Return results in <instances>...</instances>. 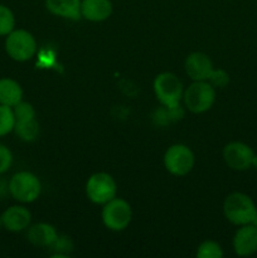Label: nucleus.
I'll return each mask as SVG.
<instances>
[{
	"instance_id": "1",
	"label": "nucleus",
	"mask_w": 257,
	"mask_h": 258,
	"mask_svg": "<svg viewBox=\"0 0 257 258\" xmlns=\"http://www.w3.org/2000/svg\"><path fill=\"white\" fill-rule=\"evenodd\" d=\"M223 213L227 221L239 227L253 223L257 208L251 197L241 191H234L224 199Z\"/></svg>"
},
{
	"instance_id": "2",
	"label": "nucleus",
	"mask_w": 257,
	"mask_h": 258,
	"mask_svg": "<svg viewBox=\"0 0 257 258\" xmlns=\"http://www.w3.org/2000/svg\"><path fill=\"white\" fill-rule=\"evenodd\" d=\"M8 190L19 203H32L39 198L42 184L38 176L30 171H19L10 178Z\"/></svg>"
},
{
	"instance_id": "3",
	"label": "nucleus",
	"mask_w": 257,
	"mask_h": 258,
	"mask_svg": "<svg viewBox=\"0 0 257 258\" xmlns=\"http://www.w3.org/2000/svg\"><path fill=\"white\" fill-rule=\"evenodd\" d=\"M5 50L13 60L27 62L37 52V42L30 32L25 29H14L5 38Z\"/></svg>"
},
{
	"instance_id": "4",
	"label": "nucleus",
	"mask_w": 257,
	"mask_h": 258,
	"mask_svg": "<svg viewBox=\"0 0 257 258\" xmlns=\"http://www.w3.org/2000/svg\"><path fill=\"white\" fill-rule=\"evenodd\" d=\"M184 102L193 113H203L213 106L216 101V90L208 81H194L184 91Z\"/></svg>"
},
{
	"instance_id": "5",
	"label": "nucleus",
	"mask_w": 257,
	"mask_h": 258,
	"mask_svg": "<svg viewBox=\"0 0 257 258\" xmlns=\"http://www.w3.org/2000/svg\"><path fill=\"white\" fill-rule=\"evenodd\" d=\"M154 92L161 105L176 108L184 95L183 85L174 73L164 72L156 76L154 81Z\"/></svg>"
},
{
	"instance_id": "6",
	"label": "nucleus",
	"mask_w": 257,
	"mask_h": 258,
	"mask_svg": "<svg viewBox=\"0 0 257 258\" xmlns=\"http://www.w3.org/2000/svg\"><path fill=\"white\" fill-rule=\"evenodd\" d=\"M133 212L130 204L121 198H113L102 208V222L110 231L120 232L127 228L131 222Z\"/></svg>"
},
{
	"instance_id": "7",
	"label": "nucleus",
	"mask_w": 257,
	"mask_h": 258,
	"mask_svg": "<svg viewBox=\"0 0 257 258\" xmlns=\"http://www.w3.org/2000/svg\"><path fill=\"white\" fill-rule=\"evenodd\" d=\"M117 193V185L112 176L107 173H96L88 178L86 194L95 204H106Z\"/></svg>"
},
{
	"instance_id": "8",
	"label": "nucleus",
	"mask_w": 257,
	"mask_h": 258,
	"mask_svg": "<svg viewBox=\"0 0 257 258\" xmlns=\"http://www.w3.org/2000/svg\"><path fill=\"white\" fill-rule=\"evenodd\" d=\"M164 165L166 170L176 176H184L193 169L194 154L183 144L171 145L164 155Z\"/></svg>"
},
{
	"instance_id": "9",
	"label": "nucleus",
	"mask_w": 257,
	"mask_h": 258,
	"mask_svg": "<svg viewBox=\"0 0 257 258\" xmlns=\"http://www.w3.org/2000/svg\"><path fill=\"white\" fill-rule=\"evenodd\" d=\"M254 155L253 150L241 141H232L223 148L224 163L232 170H248L253 164Z\"/></svg>"
},
{
	"instance_id": "10",
	"label": "nucleus",
	"mask_w": 257,
	"mask_h": 258,
	"mask_svg": "<svg viewBox=\"0 0 257 258\" xmlns=\"http://www.w3.org/2000/svg\"><path fill=\"white\" fill-rule=\"evenodd\" d=\"M233 249L239 257H248L256 253L257 227L253 223L239 226L233 237Z\"/></svg>"
},
{
	"instance_id": "11",
	"label": "nucleus",
	"mask_w": 257,
	"mask_h": 258,
	"mask_svg": "<svg viewBox=\"0 0 257 258\" xmlns=\"http://www.w3.org/2000/svg\"><path fill=\"white\" fill-rule=\"evenodd\" d=\"M185 72L193 81H208L213 73V63L211 58L202 52H194L186 57Z\"/></svg>"
},
{
	"instance_id": "12",
	"label": "nucleus",
	"mask_w": 257,
	"mask_h": 258,
	"mask_svg": "<svg viewBox=\"0 0 257 258\" xmlns=\"http://www.w3.org/2000/svg\"><path fill=\"white\" fill-rule=\"evenodd\" d=\"M3 227L7 231L18 233L29 227L32 214L24 206H12L5 209L0 216Z\"/></svg>"
},
{
	"instance_id": "13",
	"label": "nucleus",
	"mask_w": 257,
	"mask_h": 258,
	"mask_svg": "<svg viewBox=\"0 0 257 258\" xmlns=\"http://www.w3.org/2000/svg\"><path fill=\"white\" fill-rule=\"evenodd\" d=\"M112 13L110 0H81V17L90 22H103Z\"/></svg>"
},
{
	"instance_id": "14",
	"label": "nucleus",
	"mask_w": 257,
	"mask_h": 258,
	"mask_svg": "<svg viewBox=\"0 0 257 258\" xmlns=\"http://www.w3.org/2000/svg\"><path fill=\"white\" fill-rule=\"evenodd\" d=\"M54 227L48 223H37L28 229L27 238L35 247H50L57 239Z\"/></svg>"
},
{
	"instance_id": "15",
	"label": "nucleus",
	"mask_w": 257,
	"mask_h": 258,
	"mask_svg": "<svg viewBox=\"0 0 257 258\" xmlns=\"http://www.w3.org/2000/svg\"><path fill=\"white\" fill-rule=\"evenodd\" d=\"M45 7L57 17L71 20L81 18V0H45Z\"/></svg>"
},
{
	"instance_id": "16",
	"label": "nucleus",
	"mask_w": 257,
	"mask_h": 258,
	"mask_svg": "<svg viewBox=\"0 0 257 258\" xmlns=\"http://www.w3.org/2000/svg\"><path fill=\"white\" fill-rule=\"evenodd\" d=\"M20 101H23L22 86L13 78H0V105L14 107Z\"/></svg>"
},
{
	"instance_id": "17",
	"label": "nucleus",
	"mask_w": 257,
	"mask_h": 258,
	"mask_svg": "<svg viewBox=\"0 0 257 258\" xmlns=\"http://www.w3.org/2000/svg\"><path fill=\"white\" fill-rule=\"evenodd\" d=\"M14 133L17 134V136L20 140L28 143V141H33L38 138L39 125H38L35 118L27 121H17L14 126Z\"/></svg>"
},
{
	"instance_id": "18",
	"label": "nucleus",
	"mask_w": 257,
	"mask_h": 258,
	"mask_svg": "<svg viewBox=\"0 0 257 258\" xmlns=\"http://www.w3.org/2000/svg\"><path fill=\"white\" fill-rule=\"evenodd\" d=\"M15 117L13 107L0 105V138L14 131Z\"/></svg>"
},
{
	"instance_id": "19",
	"label": "nucleus",
	"mask_w": 257,
	"mask_h": 258,
	"mask_svg": "<svg viewBox=\"0 0 257 258\" xmlns=\"http://www.w3.org/2000/svg\"><path fill=\"white\" fill-rule=\"evenodd\" d=\"M15 29L14 13L7 5L0 4V37H7Z\"/></svg>"
},
{
	"instance_id": "20",
	"label": "nucleus",
	"mask_w": 257,
	"mask_h": 258,
	"mask_svg": "<svg viewBox=\"0 0 257 258\" xmlns=\"http://www.w3.org/2000/svg\"><path fill=\"white\" fill-rule=\"evenodd\" d=\"M197 257L198 258H222L223 257V249L217 242L204 241L202 242L197 249Z\"/></svg>"
},
{
	"instance_id": "21",
	"label": "nucleus",
	"mask_w": 257,
	"mask_h": 258,
	"mask_svg": "<svg viewBox=\"0 0 257 258\" xmlns=\"http://www.w3.org/2000/svg\"><path fill=\"white\" fill-rule=\"evenodd\" d=\"M13 112H14L15 122L17 121H27L35 118V110L30 103L24 102V101H20L18 105H15L13 107Z\"/></svg>"
},
{
	"instance_id": "22",
	"label": "nucleus",
	"mask_w": 257,
	"mask_h": 258,
	"mask_svg": "<svg viewBox=\"0 0 257 258\" xmlns=\"http://www.w3.org/2000/svg\"><path fill=\"white\" fill-rule=\"evenodd\" d=\"M13 164V153L8 146L0 144V175L7 173Z\"/></svg>"
},
{
	"instance_id": "23",
	"label": "nucleus",
	"mask_w": 257,
	"mask_h": 258,
	"mask_svg": "<svg viewBox=\"0 0 257 258\" xmlns=\"http://www.w3.org/2000/svg\"><path fill=\"white\" fill-rule=\"evenodd\" d=\"M208 82L211 83V85L216 86V87H226L229 82V76L226 71L214 70L211 78L208 80Z\"/></svg>"
},
{
	"instance_id": "24",
	"label": "nucleus",
	"mask_w": 257,
	"mask_h": 258,
	"mask_svg": "<svg viewBox=\"0 0 257 258\" xmlns=\"http://www.w3.org/2000/svg\"><path fill=\"white\" fill-rule=\"evenodd\" d=\"M53 249H54L55 252H68V251H72L73 246H72V242H71L70 238H67V237H57V239H55L54 242H53L52 246Z\"/></svg>"
},
{
	"instance_id": "25",
	"label": "nucleus",
	"mask_w": 257,
	"mask_h": 258,
	"mask_svg": "<svg viewBox=\"0 0 257 258\" xmlns=\"http://www.w3.org/2000/svg\"><path fill=\"white\" fill-rule=\"evenodd\" d=\"M252 166H254V168L257 169V155H254V158H253V164H252Z\"/></svg>"
},
{
	"instance_id": "26",
	"label": "nucleus",
	"mask_w": 257,
	"mask_h": 258,
	"mask_svg": "<svg viewBox=\"0 0 257 258\" xmlns=\"http://www.w3.org/2000/svg\"><path fill=\"white\" fill-rule=\"evenodd\" d=\"M253 224L257 227V214H256V218H254V221H253Z\"/></svg>"
},
{
	"instance_id": "27",
	"label": "nucleus",
	"mask_w": 257,
	"mask_h": 258,
	"mask_svg": "<svg viewBox=\"0 0 257 258\" xmlns=\"http://www.w3.org/2000/svg\"><path fill=\"white\" fill-rule=\"evenodd\" d=\"M2 227H3V223H2V218H0V229H2Z\"/></svg>"
}]
</instances>
